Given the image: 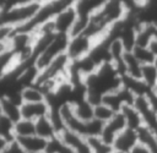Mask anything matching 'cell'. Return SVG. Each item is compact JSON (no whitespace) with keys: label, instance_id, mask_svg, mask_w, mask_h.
Instances as JSON below:
<instances>
[{"label":"cell","instance_id":"cell-17","mask_svg":"<svg viewBox=\"0 0 157 153\" xmlns=\"http://www.w3.org/2000/svg\"><path fill=\"white\" fill-rule=\"evenodd\" d=\"M141 80L152 89L157 86V66L153 64H145L142 65Z\"/></svg>","mask_w":157,"mask_h":153},{"label":"cell","instance_id":"cell-21","mask_svg":"<svg viewBox=\"0 0 157 153\" xmlns=\"http://www.w3.org/2000/svg\"><path fill=\"white\" fill-rule=\"evenodd\" d=\"M88 142L92 148V153H114V148L112 144L104 142L99 136L90 137Z\"/></svg>","mask_w":157,"mask_h":153},{"label":"cell","instance_id":"cell-10","mask_svg":"<svg viewBox=\"0 0 157 153\" xmlns=\"http://www.w3.org/2000/svg\"><path fill=\"white\" fill-rule=\"evenodd\" d=\"M0 102H1L2 113L5 116H7L15 124L22 119V115H21V104L22 103L18 98L2 97V98H0Z\"/></svg>","mask_w":157,"mask_h":153},{"label":"cell","instance_id":"cell-13","mask_svg":"<svg viewBox=\"0 0 157 153\" xmlns=\"http://www.w3.org/2000/svg\"><path fill=\"white\" fill-rule=\"evenodd\" d=\"M71 104H72L74 114L81 121L88 122V121H91V120L94 119V113H93L94 105L91 104L87 99H82V100H78V102L71 103Z\"/></svg>","mask_w":157,"mask_h":153},{"label":"cell","instance_id":"cell-20","mask_svg":"<svg viewBox=\"0 0 157 153\" xmlns=\"http://www.w3.org/2000/svg\"><path fill=\"white\" fill-rule=\"evenodd\" d=\"M132 54L136 56V59L142 64H153L156 60L155 54L148 47H135L132 49Z\"/></svg>","mask_w":157,"mask_h":153},{"label":"cell","instance_id":"cell-28","mask_svg":"<svg viewBox=\"0 0 157 153\" xmlns=\"http://www.w3.org/2000/svg\"><path fill=\"white\" fill-rule=\"evenodd\" d=\"M114 153H118V152H114Z\"/></svg>","mask_w":157,"mask_h":153},{"label":"cell","instance_id":"cell-6","mask_svg":"<svg viewBox=\"0 0 157 153\" xmlns=\"http://www.w3.org/2000/svg\"><path fill=\"white\" fill-rule=\"evenodd\" d=\"M134 105L141 114V116L144 119V125L152 132V135L157 140V113L151 108L147 98L146 97H136Z\"/></svg>","mask_w":157,"mask_h":153},{"label":"cell","instance_id":"cell-7","mask_svg":"<svg viewBox=\"0 0 157 153\" xmlns=\"http://www.w3.org/2000/svg\"><path fill=\"white\" fill-rule=\"evenodd\" d=\"M139 143H140V140H139L137 131L126 127L114 140L113 148H114V152H118V153H130Z\"/></svg>","mask_w":157,"mask_h":153},{"label":"cell","instance_id":"cell-11","mask_svg":"<svg viewBox=\"0 0 157 153\" xmlns=\"http://www.w3.org/2000/svg\"><path fill=\"white\" fill-rule=\"evenodd\" d=\"M36 135L45 141H52V140L58 138L59 132L55 125L53 124L52 119L47 116V118H43L36 121Z\"/></svg>","mask_w":157,"mask_h":153},{"label":"cell","instance_id":"cell-14","mask_svg":"<svg viewBox=\"0 0 157 153\" xmlns=\"http://www.w3.org/2000/svg\"><path fill=\"white\" fill-rule=\"evenodd\" d=\"M120 113L124 115L129 129L137 131L144 126V119H142L141 114L139 113V110L135 108V105H125L120 110Z\"/></svg>","mask_w":157,"mask_h":153},{"label":"cell","instance_id":"cell-27","mask_svg":"<svg viewBox=\"0 0 157 153\" xmlns=\"http://www.w3.org/2000/svg\"><path fill=\"white\" fill-rule=\"evenodd\" d=\"M155 91H156V92H157V86H156V88H155Z\"/></svg>","mask_w":157,"mask_h":153},{"label":"cell","instance_id":"cell-9","mask_svg":"<svg viewBox=\"0 0 157 153\" xmlns=\"http://www.w3.org/2000/svg\"><path fill=\"white\" fill-rule=\"evenodd\" d=\"M47 99H48L47 94L36 83L25 86L20 91L21 103H39V102H45Z\"/></svg>","mask_w":157,"mask_h":153},{"label":"cell","instance_id":"cell-16","mask_svg":"<svg viewBox=\"0 0 157 153\" xmlns=\"http://www.w3.org/2000/svg\"><path fill=\"white\" fill-rule=\"evenodd\" d=\"M137 133L140 143L144 144L150 151V153H157V140L145 125L140 130H137Z\"/></svg>","mask_w":157,"mask_h":153},{"label":"cell","instance_id":"cell-18","mask_svg":"<svg viewBox=\"0 0 157 153\" xmlns=\"http://www.w3.org/2000/svg\"><path fill=\"white\" fill-rule=\"evenodd\" d=\"M0 137L5 138L9 142H12V141L16 140V136H15V122L12 120H10L5 115L0 116Z\"/></svg>","mask_w":157,"mask_h":153},{"label":"cell","instance_id":"cell-24","mask_svg":"<svg viewBox=\"0 0 157 153\" xmlns=\"http://www.w3.org/2000/svg\"><path fill=\"white\" fill-rule=\"evenodd\" d=\"M130 153H150V151L144 146V144H141V143H139Z\"/></svg>","mask_w":157,"mask_h":153},{"label":"cell","instance_id":"cell-3","mask_svg":"<svg viewBox=\"0 0 157 153\" xmlns=\"http://www.w3.org/2000/svg\"><path fill=\"white\" fill-rule=\"evenodd\" d=\"M78 17H80V12H78V10L76 7V4L64 9L63 11H60L53 18L56 33L69 34L70 35V32H71L74 24L76 23V21L78 20Z\"/></svg>","mask_w":157,"mask_h":153},{"label":"cell","instance_id":"cell-15","mask_svg":"<svg viewBox=\"0 0 157 153\" xmlns=\"http://www.w3.org/2000/svg\"><path fill=\"white\" fill-rule=\"evenodd\" d=\"M36 135V121L21 119L15 124V136L16 138H25Z\"/></svg>","mask_w":157,"mask_h":153},{"label":"cell","instance_id":"cell-12","mask_svg":"<svg viewBox=\"0 0 157 153\" xmlns=\"http://www.w3.org/2000/svg\"><path fill=\"white\" fill-rule=\"evenodd\" d=\"M16 141L25 148L27 153H45L48 142H49L40 138L37 135L25 137V138H16Z\"/></svg>","mask_w":157,"mask_h":153},{"label":"cell","instance_id":"cell-26","mask_svg":"<svg viewBox=\"0 0 157 153\" xmlns=\"http://www.w3.org/2000/svg\"><path fill=\"white\" fill-rule=\"evenodd\" d=\"M1 115H4V113H2V105H1V102H0V116Z\"/></svg>","mask_w":157,"mask_h":153},{"label":"cell","instance_id":"cell-8","mask_svg":"<svg viewBox=\"0 0 157 153\" xmlns=\"http://www.w3.org/2000/svg\"><path fill=\"white\" fill-rule=\"evenodd\" d=\"M52 111V106L45 102H39V103H22L21 104V115L22 119L37 121L39 119L49 116Z\"/></svg>","mask_w":157,"mask_h":153},{"label":"cell","instance_id":"cell-2","mask_svg":"<svg viewBox=\"0 0 157 153\" xmlns=\"http://www.w3.org/2000/svg\"><path fill=\"white\" fill-rule=\"evenodd\" d=\"M96 44H97V40L87 34L70 37L66 54L71 61H76V60H80L87 56Z\"/></svg>","mask_w":157,"mask_h":153},{"label":"cell","instance_id":"cell-23","mask_svg":"<svg viewBox=\"0 0 157 153\" xmlns=\"http://www.w3.org/2000/svg\"><path fill=\"white\" fill-rule=\"evenodd\" d=\"M5 153H27V152H26L25 148L15 140V141H12V142L9 143V146H7L6 151H5Z\"/></svg>","mask_w":157,"mask_h":153},{"label":"cell","instance_id":"cell-22","mask_svg":"<svg viewBox=\"0 0 157 153\" xmlns=\"http://www.w3.org/2000/svg\"><path fill=\"white\" fill-rule=\"evenodd\" d=\"M45 153H72L71 149L61 142V140L58 137L55 140H52L48 142V147Z\"/></svg>","mask_w":157,"mask_h":153},{"label":"cell","instance_id":"cell-25","mask_svg":"<svg viewBox=\"0 0 157 153\" xmlns=\"http://www.w3.org/2000/svg\"><path fill=\"white\" fill-rule=\"evenodd\" d=\"M9 141H6L5 138H2V137H0V153H5V151H6V148H7V146H9Z\"/></svg>","mask_w":157,"mask_h":153},{"label":"cell","instance_id":"cell-5","mask_svg":"<svg viewBox=\"0 0 157 153\" xmlns=\"http://www.w3.org/2000/svg\"><path fill=\"white\" fill-rule=\"evenodd\" d=\"M126 127H128L126 120H125L124 115L119 111V113H117L108 122L104 124L103 130H102V133H101L99 137H101L104 142H107V143H109V144L113 146V142H114V140L117 138V136H118L121 131H124Z\"/></svg>","mask_w":157,"mask_h":153},{"label":"cell","instance_id":"cell-4","mask_svg":"<svg viewBox=\"0 0 157 153\" xmlns=\"http://www.w3.org/2000/svg\"><path fill=\"white\" fill-rule=\"evenodd\" d=\"M63 143H65L72 153H92L91 144L88 142V138L78 135L74 131H70L67 129L63 130L58 136Z\"/></svg>","mask_w":157,"mask_h":153},{"label":"cell","instance_id":"cell-19","mask_svg":"<svg viewBox=\"0 0 157 153\" xmlns=\"http://www.w3.org/2000/svg\"><path fill=\"white\" fill-rule=\"evenodd\" d=\"M93 113H94V119L98 120V121H101V122H103V124L108 122V121L117 114V111H114L110 106H108V105L104 104V103L96 104Z\"/></svg>","mask_w":157,"mask_h":153},{"label":"cell","instance_id":"cell-1","mask_svg":"<svg viewBox=\"0 0 157 153\" xmlns=\"http://www.w3.org/2000/svg\"><path fill=\"white\" fill-rule=\"evenodd\" d=\"M43 0L12 5L0 12V24L18 28L28 23L39 11Z\"/></svg>","mask_w":157,"mask_h":153}]
</instances>
